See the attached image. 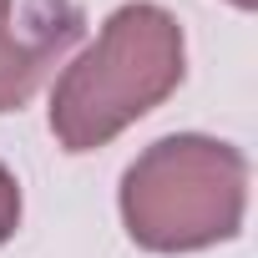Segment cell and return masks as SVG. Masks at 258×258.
<instances>
[{
	"instance_id": "1",
	"label": "cell",
	"mask_w": 258,
	"mask_h": 258,
	"mask_svg": "<svg viewBox=\"0 0 258 258\" xmlns=\"http://www.w3.org/2000/svg\"><path fill=\"white\" fill-rule=\"evenodd\" d=\"M182 81V26L152 0L121 6L51 91V132L66 152L106 147Z\"/></svg>"
},
{
	"instance_id": "5",
	"label": "cell",
	"mask_w": 258,
	"mask_h": 258,
	"mask_svg": "<svg viewBox=\"0 0 258 258\" xmlns=\"http://www.w3.org/2000/svg\"><path fill=\"white\" fill-rule=\"evenodd\" d=\"M233 6H238V11H253V6H258V0H233Z\"/></svg>"
},
{
	"instance_id": "4",
	"label": "cell",
	"mask_w": 258,
	"mask_h": 258,
	"mask_svg": "<svg viewBox=\"0 0 258 258\" xmlns=\"http://www.w3.org/2000/svg\"><path fill=\"white\" fill-rule=\"evenodd\" d=\"M21 228V182L11 177V167L0 162V243Z\"/></svg>"
},
{
	"instance_id": "2",
	"label": "cell",
	"mask_w": 258,
	"mask_h": 258,
	"mask_svg": "<svg viewBox=\"0 0 258 258\" xmlns=\"http://www.w3.org/2000/svg\"><path fill=\"white\" fill-rule=\"evenodd\" d=\"M248 208V162L218 137H162L121 177V223L152 253H192L233 238Z\"/></svg>"
},
{
	"instance_id": "3",
	"label": "cell",
	"mask_w": 258,
	"mask_h": 258,
	"mask_svg": "<svg viewBox=\"0 0 258 258\" xmlns=\"http://www.w3.org/2000/svg\"><path fill=\"white\" fill-rule=\"evenodd\" d=\"M81 6L71 0H0V111H21L46 71L81 41Z\"/></svg>"
}]
</instances>
